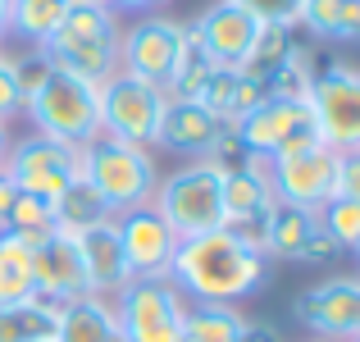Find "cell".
<instances>
[{
	"instance_id": "1",
	"label": "cell",
	"mask_w": 360,
	"mask_h": 342,
	"mask_svg": "<svg viewBox=\"0 0 360 342\" xmlns=\"http://www.w3.org/2000/svg\"><path fill=\"white\" fill-rule=\"evenodd\" d=\"M169 279L192 301H224V306H233V301L264 288L269 255L260 246L242 242L233 228H210V233H196L178 242Z\"/></svg>"
},
{
	"instance_id": "2",
	"label": "cell",
	"mask_w": 360,
	"mask_h": 342,
	"mask_svg": "<svg viewBox=\"0 0 360 342\" xmlns=\"http://www.w3.org/2000/svg\"><path fill=\"white\" fill-rule=\"evenodd\" d=\"M119 42H123L119 9H110V5H69L64 23L55 27V37L46 42V55L55 60L60 73H73V78L101 87L110 73H119Z\"/></svg>"
},
{
	"instance_id": "3",
	"label": "cell",
	"mask_w": 360,
	"mask_h": 342,
	"mask_svg": "<svg viewBox=\"0 0 360 342\" xmlns=\"http://www.w3.org/2000/svg\"><path fill=\"white\" fill-rule=\"evenodd\" d=\"M224 169H229L224 160L196 156L192 165L160 178L155 196H150V210L169 224V233L178 242L196 233H210V228H224Z\"/></svg>"
},
{
	"instance_id": "4",
	"label": "cell",
	"mask_w": 360,
	"mask_h": 342,
	"mask_svg": "<svg viewBox=\"0 0 360 342\" xmlns=\"http://www.w3.org/2000/svg\"><path fill=\"white\" fill-rule=\"evenodd\" d=\"M78 178L96 187L101 201L115 215L150 205V196L160 187L155 156L146 146H128V141H110V137H96L78 151Z\"/></svg>"
},
{
	"instance_id": "5",
	"label": "cell",
	"mask_w": 360,
	"mask_h": 342,
	"mask_svg": "<svg viewBox=\"0 0 360 342\" xmlns=\"http://www.w3.org/2000/svg\"><path fill=\"white\" fill-rule=\"evenodd\" d=\"M233 137H238L242 156H255V160H288V156H306V151L324 146V137L315 128V114L297 96L260 101L251 114H242L233 123Z\"/></svg>"
},
{
	"instance_id": "6",
	"label": "cell",
	"mask_w": 360,
	"mask_h": 342,
	"mask_svg": "<svg viewBox=\"0 0 360 342\" xmlns=\"http://www.w3.org/2000/svg\"><path fill=\"white\" fill-rule=\"evenodd\" d=\"M187 51H192V37H187V23L169 14H137L128 27H123L119 42V69L137 73V78L155 82V87L174 91L178 73L187 64Z\"/></svg>"
},
{
	"instance_id": "7",
	"label": "cell",
	"mask_w": 360,
	"mask_h": 342,
	"mask_svg": "<svg viewBox=\"0 0 360 342\" xmlns=\"http://www.w3.org/2000/svg\"><path fill=\"white\" fill-rule=\"evenodd\" d=\"M169 110V91L155 82L137 78V73H110L101 82V137L128 141V146H155L160 123Z\"/></svg>"
},
{
	"instance_id": "8",
	"label": "cell",
	"mask_w": 360,
	"mask_h": 342,
	"mask_svg": "<svg viewBox=\"0 0 360 342\" xmlns=\"http://www.w3.org/2000/svg\"><path fill=\"white\" fill-rule=\"evenodd\" d=\"M32 119V132L55 141H69V146H87L101 137V87L96 82H82L73 73H60L41 87V96L23 110Z\"/></svg>"
},
{
	"instance_id": "9",
	"label": "cell",
	"mask_w": 360,
	"mask_h": 342,
	"mask_svg": "<svg viewBox=\"0 0 360 342\" xmlns=\"http://www.w3.org/2000/svg\"><path fill=\"white\" fill-rule=\"evenodd\" d=\"M110 306L123 342H183L187 297L174 279H132L119 297H110Z\"/></svg>"
},
{
	"instance_id": "10",
	"label": "cell",
	"mask_w": 360,
	"mask_h": 342,
	"mask_svg": "<svg viewBox=\"0 0 360 342\" xmlns=\"http://www.w3.org/2000/svg\"><path fill=\"white\" fill-rule=\"evenodd\" d=\"M187 37L192 46L219 69H251L255 51H260L264 23L255 14H246L233 0H214L210 9L196 14V23H187Z\"/></svg>"
},
{
	"instance_id": "11",
	"label": "cell",
	"mask_w": 360,
	"mask_h": 342,
	"mask_svg": "<svg viewBox=\"0 0 360 342\" xmlns=\"http://www.w3.org/2000/svg\"><path fill=\"white\" fill-rule=\"evenodd\" d=\"M0 174H5L18 192L55 201V196L78 178V146L41 137V132L18 137V141H9V156H5V165H0Z\"/></svg>"
},
{
	"instance_id": "12",
	"label": "cell",
	"mask_w": 360,
	"mask_h": 342,
	"mask_svg": "<svg viewBox=\"0 0 360 342\" xmlns=\"http://www.w3.org/2000/svg\"><path fill=\"white\" fill-rule=\"evenodd\" d=\"M306 106L315 114V128L324 137V146L347 151L360 146V69H338L315 73L306 87Z\"/></svg>"
},
{
	"instance_id": "13",
	"label": "cell",
	"mask_w": 360,
	"mask_h": 342,
	"mask_svg": "<svg viewBox=\"0 0 360 342\" xmlns=\"http://www.w3.org/2000/svg\"><path fill=\"white\" fill-rule=\"evenodd\" d=\"M297 319L328 342L360 338V274H338L306 288L297 297Z\"/></svg>"
},
{
	"instance_id": "14",
	"label": "cell",
	"mask_w": 360,
	"mask_h": 342,
	"mask_svg": "<svg viewBox=\"0 0 360 342\" xmlns=\"http://www.w3.org/2000/svg\"><path fill=\"white\" fill-rule=\"evenodd\" d=\"M32 288L41 301L51 306H69V301L87 297L91 283H87V265H82L78 251V237L73 233H46L41 242L32 246Z\"/></svg>"
},
{
	"instance_id": "15",
	"label": "cell",
	"mask_w": 360,
	"mask_h": 342,
	"mask_svg": "<svg viewBox=\"0 0 360 342\" xmlns=\"http://www.w3.org/2000/svg\"><path fill=\"white\" fill-rule=\"evenodd\" d=\"M333 146H315L306 156L269 160V183L283 205H301V210H324L333 201Z\"/></svg>"
},
{
	"instance_id": "16",
	"label": "cell",
	"mask_w": 360,
	"mask_h": 342,
	"mask_svg": "<svg viewBox=\"0 0 360 342\" xmlns=\"http://www.w3.org/2000/svg\"><path fill=\"white\" fill-rule=\"evenodd\" d=\"M115 224H119V242H123V255H128L132 279H169L174 251H178V237L169 233V224L150 205L115 215Z\"/></svg>"
},
{
	"instance_id": "17",
	"label": "cell",
	"mask_w": 360,
	"mask_h": 342,
	"mask_svg": "<svg viewBox=\"0 0 360 342\" xmlns=\"http://www.w3.org/2000/svg\"><path fill=\"white\" fill-rule=\"evenodd\" d=\"M338 246L333 237L319 228V210H301V205H274V220H269V237H264V255L269 260H328Z\"/></svg>"
},
{
	"instance_id": "18",
	"label": "cell",
	"mask_w": 360,
	"mask_h": 342,
	"mask_svg": "<svg viewBox=\"0 0 360 342\" xmlns=\"http://www.w3.org/2000/svg\"><path fill=\"white\" fill-rule=\"evenodd\" d=\"M278 196L269 183V160L242 156L238 165L224 169V228H242L255 220H269Z\"/></svg>"
},
{
	"instance_id": "19",
	"label": "cell",
	"mask_w": 360,
	"mask_h": 342,
	"mask_svg": "<svg viewBox=\"0 0 360 342\" xmlns=\"http://www.w3.org/2000/svg\"><path fill=\"white\" fill-rule=\"evenodd\" d=\"M78 237V251H82V265H87V283L96 297H119L123 288L132 283V270H128V255H123V242H119V224L115 220H101L91 228H82Z\"/></svg>"
},
{
	"instance_id": "20",
	"label": "cell",
	"mask_w": 360,
	"mask_h": 342,
	"mask_svg": "<svg viewBox=\"0 0 360 342\" xmlns=\"http://www.w3.org/2000/svg\"><path fill=\"white\" fill-rule=\"evenodd\" d=\"M229 132H233L229 123L214 119L201 101L169 96V110H165V123H160L155 146H174V151H187V156H214Z\"/></svg>"
},
{
	"instance_id": "21",
	"label": "cell",
	"mask_w": 360,
	"mask_h": 342,
	"mask_svg": "<svg viewBox=\"0 0 360 342\" xmlns=\"http://www.w3.org/2000/svg\"><path fill=\"white\" fill-rule=\"evenodd\" d=\"M55 342H123L119 324H115V306L96 292L60 306V329H55Z\"/></svg>"
},
{
	"instance_id": "22",
	"label": "cell",
	"mask_w": 360,
	"mask_h": 342,
	"mask_svg": "<svg viewBox=\"0 0 360 342\" xmlns=\"http://www.w3.org/2000/svg\"><path fill=\"white\" fill-rule=\"evenodd\" d=\"M183 342H255V338H251V324L238 315V306H224V301H187Z\"/></svg>"
},
{
	"instance_id": "23",
	"label": "cell",
	"mask_w": 360,
	"mask_h": 342,
	"mask_svg": "<svg viewBox=\"0 0 360 342\" xmlns=\"http://www.w3.org/2000/svg\"><path fill=\"white\" fill-rule=\"evenodd\" d=\"M55 329H60V306L41 297L0 310V342H46L55 338Z\"/></svg>"
},
{
	"instance_id": "24",
	"label": "cell",
	"mask_w": 360,
	"mask_h": 342,
	"mask_svg": "<svg viewBox=\"0 0 360 342\" xmlns=\"http://www.w3.org/2000/svg\"><path fill=\"white\" fill-rule=\"evenodd\" d=\"M69 5L73 0H9V32L23 37L27 46H46L64 23Z\"/></svg>"
},
{
	"instance_id": "25",
	"label": "cell",
	"mask_w": 360,
	"mask_h": 342,
	"mask_svg": "<svg viewBox=\"0 0 360 342\" xmlns=\"http://www.w3.org/2000/svg\"><path fill=\"white\" fill-rule=\"evenodd\" d=\"M101 220H115V210H110V205L101 201V192L91 183H82V178H73V183L55 196V228H60V233H82V228H91Z\"/></svg>"
},
{
	"instance_id": "26",
	"label": "cell",
	"mask_w": 360,
	"mask_h": 342,
	"mask_svg": "<svg viewBox=\"0 0 360 342\" xmlns=\"http://www.w3.org/2000/svg\"><path fill=\"white\" fill-rule=\"evenodd\" d=\"M9 69H14V87H18V101L23 110L41 96V87L55 78V60L46 55V46H27L23 55H9Z\"/></svg>"
},
{
	"instance_id": "27",
	"label": "cell",
	"mask_w": 360,
	"mask_h": 342,
	"mask_svg": "<svg viewBox=\"0 0 360 342\" xmlns=\"http://www.w3.org/2000/svg\"><path fill=\"white\" fill-rule=\"evenodd\" d=\"M5 228H14V233L32 237V242H41L46 233H55V201H46V196H27L18 192L14 205H9V220Z\"/></svg>"
},
{
	"instance_id": "28",
	"label": "cell",
	"mask_w": 360,
	"mask_h": 342,
	"mask_svg": "<svg viewBox=\"0 0 360 342\" xmlns=\"http://www.w3.org/2000/svg\"><path fill=\"white\" fill-rule=\"evenodd\" d=\"M319 228L333 237L338 251H356V246H360V201H342V196H333V201L319 210Z\"/></svg>"
},
{
	"instance_id": "29",
	"label": "cell",
	"mask_w": 360,
	"mask_h": 342,
	"mask_svg": "<svg viewBox=\"0 0 360 342\" xmlns=\"http://www.w3.org/2000/svg\"><path fill=\"white\" fill-rule=\"evenodd\" d=\"M269 73L260 69H233V96H229V128L242 119V114H251L260 101H269Z\"/></svg>"
},
{
	"instance_id": "30",
	"label": "cell",
	"mask_w": 360,
	"mask_h": 342,
	"mask_svg": "<svg viewBox=\"0 0 360 342\" xmlns=\"http://www.w3.org/2000/svg\"><path fill=\"white\" fill-rule=\"evenodd\" d=\"M246 14H255L264 27H283V32H297L301 27V0H233Z\"/></svg>"
},
{
	"instance_id": "31",
	"label": "cell",
	"mask_w": 360,
	"mask_h": 342,
	"mask_svg": "<svg viewBox=\"0 0 360 342\" xmlns=\"http://www.w3.org/2000/svg\"><path fill=\"white\" fill-rule=\"evenodd\" d=\"M32 297H37L32 265H18V260H5V255H0V310L23 306V301H32Z\"/></svg>"
},
{
	"instance_id": "32",
	"label": "cell",
	"mask_w": 360,
	"mask_h": 342,
	"mask_svg": "<svg viewBox=\"0 0 360 342\" xmlns=\"http://www.w3.org/2000/svg\"><path fill=\"white\" fill-rule=\"evenodd\" d=\"M338 9H342V0H301V27L310 37L338 42Z\"/></svg>"
},
{
	"instance_id": "33",
	"label": "cell",
	"mask_w": 360,
	"mask_h": 342,
	"mask_svg": "<svg viewBox=\"0 0 360 342\" xmlns=\"http://www.w3.org/2000/svg\"><path fill=\"white\" fill-rule=\"evenodd\" d=\"M333 196L342 201H360V151L347 146L333 156Z\"/></svg>"
},
{
	"instance_id": "34",
	"label": "cell",
	"mask_w": 360,
	"mask_h": 342,
	"mask_svg": "<svg viewBox=\"0 0 360 342\" xmlns=\"http://www.w3.org/2000/svg\"><path fill=\"white\" fill-rule=\"evenodd\" d=\"M14 114H23V101H18V87H14V69H9V55L0 51V123H9Z\"/></svg>"
},
{
	"instance_id": "35",
	"label": "cell",
	"mask_w": 360,
	"mask_h": 342,
	"mask_svg": "<svg viewBox=\"0 0 360 342\" xmlns=\"http://www.w3.org/2000/svg\"><path fill=\"white\" fill-rule=\"evenodd\" d=\"M338 42H360V0H342V9H338Z\"/></svg>"
},
{
	"instance_id": "36",
	"label": "cell",
	"mask_w": 360,
	"mask_h": 342,
	"mask_svg": "<svg viewBox=\"0 0 360 342\" xmlns=\"http://www.w3.org/2000/svg\"><path fill=\"white\" fill-rule=\"evenodd\" d=\"M165 0H110V9H128V14H155Z\"/></svg>"
},
{
	"instance_id": "37",
	"label": "cell",
	"mask_w": 360,
	"mask_h": 342,
	"mask_svg": "<svg viewBox=\"0 0 360 342\" xmlns=\"http://www.w3.org/2000/svg\"><path fill=\"white\" fill-rule=\"evenodd\" d=\"M14 196H18V187L9 183L5 174H0V228H5V220H9V205H14Z\"/></svg>"
},
{
	"instance_id": "38",
	"label": "cell",
	"mask_w": 360,
	"mask_h": 342,
	"mask_svg": "<svg viewBox=\"0 0 360 342\" xmlns=\"http://www.w3.org/2000/svg\"><path fill=\"white\" fill-rule=\"evenodd\" d=\"M9 37V0H0V42Z\"/></svg>"
},
{
	"instance_id": "39",
	"label": "cell",
	"mask_w": 360,
	"mask_h": 342,
	"mask_svg": "<svg viewBox=\"0 0 360 342\" xmlns=\"http://www.w3.org/2000/svg\"><path fill=\"white\" fill-rule=\"evenodd\" d=\"M5 156H9V132H5V123H0V165H5Z\"/></svg>"
},
{
	"instance_id": "40",
	"label": "cell",
	"mask_w": 360,
	"mask_h": 342,
	"mask_svg": "<svg viewBox=\"0 0 360 342\" xmlns=\"http://www.w3.org/2000/svg\"><path fill=\"white\" fill-rule=\"evenodd\" d=\"M73 5H110V0H73Z\"/></svg>"
},
{
	"instance_id": "41",
	"label": "cell",
	"mask_w": 360,
	"mask_h": 342,
	"mask_svg": "<svg viewBox=\"0 0 360 342\" xmlns=\"http://www.w3.org/2000/svg\"><path fill=\"white\" fill-rule=\"evenodd\" d=\"M310 342H328V338H310Z\"/></svg>"
},
{
	"instance_id": "42",
	"label": "cell",
	"mask_w": 360,
	"mask_h": 342,
	"mask_svg": "<svg viewBox=\"0 0 360 342\" xmlns=\"http://www.w3.org/2000/svg\"><path fill=\"white\" fill-rule=\"evenodd\" d=\"M356 260H360V246H356Z\"/></svg>"
},
{
	"instance_id": "43",
	"label": "cell",
	"mask_w": 360,
	"mask_h": 342,
	"mask_svg": "<svg viewBox=\"0 0 360 342\" xmlns=\"http://www.w3.org/2000/svg\"><path fill=\"white\" fill-rule=\"evenodd\" d=\"M46 342H55V338H46Z\"/></svg>"
},
{
	"instance_id": "44",
	"label": "cell",
	"mask_w": 360,
	"mask_h": 342,
	"mask_svg": "<svg viewBox=\"0 0 360 342\" xmlns=\"http://www.w3.org/2000/svg\"><path fill=\"white\" fill-rule=\"evenodd\" d=\"M352 342H360V338H352Z\"/></svg>"
},
{
	"instance_id": "45",
	"label": "cell",
	"mask_w": 360,
	"mask_h": 342,
	"mask_svg": "<svg viewBox=\"0 0 360 342\" xmlns=\"http://www.w3.org/2000/svg\"><path fill=\"white\" fill-rule=\"evenodd\" d=\"M356 151H360V146H356Z\"/></svg>"
}]
</instances>
